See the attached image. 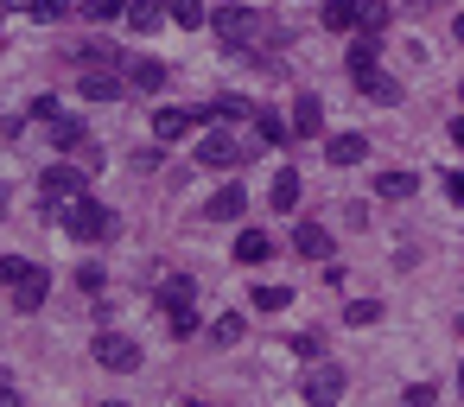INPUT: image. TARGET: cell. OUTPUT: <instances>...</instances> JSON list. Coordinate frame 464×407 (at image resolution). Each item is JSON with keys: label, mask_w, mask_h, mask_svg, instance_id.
Returning a JSON list of instances; mask_svg holds the SVG:
<instances>
[{"label": "cell", "mask_w": 464, "mask_h": 407, "mask_svg": "<svg viewBox=\"0 0 464 407\" xmlns=\"http://www.w3.org/2000/svg\"><path fill=\"white\" fill-rule=\"evenodd\" d=\"M83 191H90V172L71 166V160H52V166L39 172V210H45V217H64V204H77Z\"/></svg>", "instance_id": "obj_1"}, {"label": "cell", "mask_w": 464, "mask_h": 407, "mask_svg": "<svg viewBox=\"0 0 464 407\" xmlns=\"http://www.w3.org/2000/svg\"><path fill=\"white\" fill-rule=\"evenodd\" d=\"M58 223H64V236H71V242H109V236H115V210H109L102 198H90V191H83L77 204H64V217H58Z\"/></svg>", "instance_id": "obj_2"}, {"label": "cell", "mask_w": 464, "mask_h": 407, "mask_svg": "<svg viewBox=\"0 0 464 407\" xmlns=\"http://www.w3.org/2000/svg\"><path fill=\"white\" fill-rule=\"evenodd\" d=\"M90 356H96V363H102L109 375H134V369L147 363L140 337H128V331H109V325H102V331L90 337Z\"/></svg>", "instance_id": "obj_3"}, {"label": "cell", "mask_w": 464, "mask_h": 407, "mask_svg": "<svg viewBox=\"0 0 464 407\" xmlns=\"http://www.w3.org/2000/svg\"><path fill=\"white\" fill-rule=\"evenodd\" d=\"M248 141L242 134H229V128H204V141H198V166H210V172H236V166H248Z\"/></svg>", "instance_id": "obj_4"}, {"label": "cell", "mask_w": 464, "mask_h": 407, "mask_svg": "<svg viewBox=\"0 0 464 407\" xmlns=\"http://www.w3.org/2000/svg\"><path fill=\"white\" fill-rule=\"evenodd\" d=\"M210 26H217L223 52H242V45L261 33V14H255V7H242V0H223V7L210 14Z\"/></svg>", "instance_id": "obj_5"}, {"label": "cell", "mask_w": 464, "mask_h": 407, "mask_svg": "<svg viewBox=\"0 0 464 407\" xmlns=\"http://www.w3.org/2000/svg\"><path fill=\"white\" fill-rule=\"evenodd\" d=\"M45 147H52V153H64V160L77 166V160L96 147V134H90V121H83V115H58V121L45 128Z\"/></svg>", "instance_id": "obj_6"}, {"label": "cell", "mask_w": 464, "mask_h": 407, "mask_svg": "<svg viewBox=\"0 0 464 407\" xmlns=\"http://www.w3.org/2000/svg\"><path fill=\"white\" fill-rule=\"evenodd\" d=\"M343 388H350V375H343L337 363H312V375H305V401H312V407H337Z\"/></svg>", "instance_id": "obj_7"}, {"label": "cell", "mask_w": 464, "mask_h": 407, "mask_svg": "<svg viewBox=\"0 0 464 407\" xmlns=\"http://www.w3.org/2000/svg\"><path fill=\"white\" fill-rule=\"evenodd\" d=\"M121 90H128L121 71H83V77H77V96H83V102H121Z\"/></svg>", "instance_id": "obj_8"}, {"label": "cell", "mask_w": 464, "mask_h": 407, "mask_svg": "<svg viewBox=\"0 0 464 407\" xmlns=\"http://www.w3.org/2000/svg\"><path fill=\"white\" fill-rule=\"evenodd\" d=\"M64 58H71L77 71H115V64H121V52H115L109 39H83V45H71Z\"/></svg>", "instance_id": "obj_9"}, {"label": "cell", "mask_w": 464, "mask_h": 407, "mask_svg": "<svg viewBox=\"0 0 464 407\" xmlns=\"http://www.w3.org/2000/svg\"><path fill=\"white\" fill-rule=\"evenodd\" d=\"M121 77H128V90H140V96H160V90H166V64H160V58H147V52H140V58H128V71H121Z\"/></svg>", "instance_id": "obj_10"}, {"label": "cell", "mask_w": 464, "mask_h": 407, "mask_svg": "<svg viewBox=\"0 0 464 407\" xmlns=\"http://www.w3.org/2000/svg\"><path fill=\"white\" fill-rule=\"evenodd\" d=\"M191 128H198V115H191V109H153V141H160V147L185 141Z\"/></svg>", "instance_id": "obj_11"}, {"label": "cell", "mask_w": 464, "mask_h": 407, "mask_svg": "<svg viewBox=\"0 0 464 407\" xmlns=\"http://www.w3.org/2000/svg\"><path fill=\"white\" fill-rule=\"evenodd\" d=\"M229 255H236V261H242V267H261V261H274V255H280V248H274V236H267V229H242V236H236V248H229Z\"/></svg>", "instance_id": "obj_12"}, {"label": "cell", "mask_w": 464, "mask_h": 407, "mask_svg": "<svg viewBox=\"0 0 464 407\" xmlns=\"http://www.w3.org/2000/svg\"><path fill=\"white\" fill-rule=\"evenodd\" d=\"M153 299L166 305V318H172V312H191V305H198V280H191V274H172V280H160Z\"/></svg>", "instance_id": "obj_13"}, {"label": "cell", "mask_w": 464, "mask_h": 407, "mask_svg": "<svg viewBox=\"0 0 464 407\" xmlns=\"http://www.w3.org/2000/svg\"><path fill=\"white\" fill-rule=\"evenodd\" d=\"M286 128H293V141H312V134L324 128V102H318V96H293V121H286Z\"/></svg>", "instance_id": "obj_14"}, {"label": "cell", "mask_w": 464, "mask_h": 407, "mask_svg": "<svg viewBox=\"0 0 464 407\" xmlns=\"http://www.w3.org/2000/svg\"><path fill=\"white\" fill-rule=\"evenodd\" d=\"M242 210H248V191H242V185H223V191L204 204L210 223H242Z\"/></svg>", "instance_id": "obj_15"}, {"label": "cell", "mask_w": 464, "mask_h": 407, "mask_svg": "<svg viewBox=\"0 0 464 407\" xmlns=\"http://www.w3.org/2000/svg\"><path fill=\"white\" fill-rule=\"evenodd\" d=\"M324 160H331V166H362V160H369V141H362V134H331V141H324Z\"/></svg>", "instance_id": "obj_16"}, {"label": "cell", "mask_w": 464, "mask_h": 407, "mask_svg": "<svg viewBox=\"0 0 464 407\" xmlns=\"http://www.w3.org/2000/svg\"><path fill=\"white\" fill-rule=\"evenodd\" d=\"M293 255L324 261V255H331V229H324V223H299V229H293Z\"/></svg>", "instance_id": "obj_17"}, {"label": "cell", "mask_w": 464, "mask_h": 407, "mask_svg": "<svg viewBox=\"0 0 464 407\" xmlns=\"http://www.w3.org/2000/svg\"><path fill=\"white\" fill-rule=\"evenodd\" d=\"M299 191H305V185H299V172H293V166H280V172H274V191H267V204L293 217V210H299Z\"/></svg>", "instance_id": "obj_18"}, {"label": "cell", "mask_w": 464, "mask_h": 407, "mask_svg": "<svg viewBox=\"0 0 464 407\" xmlns=\"http://www.w3.org/2000/svg\"><path fill=\"white\" fill-rule=\"evenodd\" d=\"M375 58H382V39H375V33H356V39H350V77H362V71H382Z\"/></svg>", "instance_id": "obj_19"}, {"label": "cell", "mask_w": 464, "mask_h": 407, "mask_svg": "<svg viewBox=\"0 0 464 407\" xmlns=\"http://www.w3.org/2000/svg\"><path fill=\"white\" fill-rule=\"evenodd\" d=\"M350 83H356L369 102H401V83H394L388 71H362V77H350Z\"/></svg>", "instance_id": "obj_20"}, {"label": "cell", "mask_w": 464, "mask_h": 407, "mask_svg": "<svg viewBox=\"0 0 464 407\" xmlns=\"http://www.w3.org/2000/svg\"><path fill=\"white\" fill-rule=\"evenodd\" d=\"M128 26L147 39V33H160V26H166V7H160V0H128Z\"/></svg>", "instance_id": "obj_21"}, {"label": "cell", "mask_w": 464, "mask_h": 407, "mask_svg": "<svg viewBox=\"0 0 464 407\" xmlns=\"http://www.w3.org/2000/svg\"><path fill=\"white\" fill-rule=\"evenodd\" d=\"M45 299H52V274H45V267H39L26 286H14V305H20V312H39Z\"/></svg>", "instance_id": "obj_22"}, {"label": "cell", "mask_w": 464, "mask_h": 407, "mask_svg": "<svg viewBox=\"0 0 464 407\" xmlns=\"http://www.w3.org/2000/svg\"><path fill=\"white\" fill-rule=\"evenodd\" d=\"M286 134H293V128H286L274 109H255V141H261V147H286Z\"/></svg>", "instance_id": "obj_23"}, {"label": "cell", "mask_w": 464, "mask_h": 407, "mask_svg": "<svg viewBox=\"0 0 464 407\" xmlns=\"http://www.w3.org/2000/svg\"><path fill=\"white\" fill-rule=\"evenodd\" d=\"M413 191H420L413 172H382V179H375V198H388V204H401V198H413Z\"/></svg>", "instance_id": "obj_24"}, {"label": "cell", "mask_w": 464, "mask_h": 407, "mask_svg": "<svg viewBox=\"0 0 464 407\" xmlns=\"http://www.w3.org/2000/svg\"><path fill=\"white\" fill-rule=\"evenodd\" d=\"M324 33H356V0H324Z\"/></svg>", "instance_id": "obj_25"}, {"label": "cell", "mask_w": 464, "mask_h": 407, "mask_svg": "<svg viewBox=\"0 0 464 407\" xmlns=\"http://www.w3.org/2000/svg\"><path fill=\"white\" fill-rule=\"evenodd\" d=\"M388 14H394V7H388V0H356V33H375V39H382V26H388Z\"/></svg>", "instance_id": "obj_26"}, {"label": "cell", "mask_w": 464, "mask_h": 407, "mask_svg": "<svg viewBox=\"0 0 464 407\" xmlns=\"http://www.w3.org/2000/svg\"><path fill=\"white\" fill-rule=\"evenodd\" d=\"M166 20H179L185 33H198L210 14H204V0H166Z\"/></svg>", "instance_id": "obj_27"}, {"label": "cell", "mask_w": 464, "mask_h": 407, "mask_svg": "<svg viewBox=\"0 0 464 407\" xmlns=\"http://www.w3.org/2000/svg\"><path fill=\"white\" fill-rule=\"evenodd\" d=\"M248 305H255V312H286V305H293V286H255Z\"/></svg>", "instance_id": "obj_28"}, {"label": "cell", "mask_w": 464, "mask_h": 407, "mask_svg": "<svg viewBox=\"0 0 464 407\" xmlns=\"http://www.w3.org/2000/svg\"><path fill=\"white\" fill-rule=\"evenodd\" d=\"M33 274H39V267H33L26 255H0V286H26Z\"/></svg>", "instance_id": "obj_29"}, {"label": "cell", "mask_w": 464, "mask_h": 407, "mask_svg": "<svg viewBox=\"0 0 464 407\" xmlns=\"http://www.w3.org/2000/svg\"><path fill=\"white\" fill-rule=\"evenodd\" d=\"M83 20H128V0H77Z\"/></svg>", "instance_id": "obj_30"}, {"label": "cell", "mask_w": 464, "mask_h": 407, "mask_svg": "<svg viewBox=\"0 0 464 407\" xmlns=\"http://www.w3.org/2000/svg\"><path fill=\"white\" fill-rule=\"evenodd\" d=\"M242 331H248V325H242V312H223V318L210 325V344H242Z\"/></svg>", "instance_id": "obj_31"}, {"label": "cell", "mask_w": 464, "mask_h": 407, "mask_svg": "<svg viewBox=\"0 0 464 407\" xmlns=\"http://www.w3.org/2000/svg\"><path fill=\"white\" fill-rule=\"evenodd\" d=\"M102 286H109V274H102L96 261H83V267H77V293H83V299H96Z\"/></svg>", "instance_id": "obj_32"}, {"label": "cell", "mask_w": 464, "mask_h": 407, "mask_svg": "<svg viewBox=\"0 0 464 407\" xmlns=\"http://www.w3.org/2000/svg\"><path fill=\"white\" fill-rule=\"evenodd\" d=\"M58 115H64V109H58V96H33V102H26V121H45V128H52Z\"/></svg>", "instance_id": "obj_33"}, {"label": "cell", "mask_w": 464, "mask_h": 407, "mask_svg": "<svg viewBox=\"0 0 464 407\" xmlns=\"http://www.w3.org/2000/svg\"><path fill=\"white\" fill-rule=\"evenodd\" d=\"M375 318H382L375 299H350V305H343V325H375Z\"/></svg>", "instance_id": "obj_34"}, {"label": "cell", "mask_w": 464, "mask_h": 407, "mask_svg": "<svg viewBox=\"0 0 464 407\" xmlns=\"http://www.w3.org/2000/svg\"><path fill=\"white\" fill-rule=\"evenodd\" d=\"M64 14H71V0H33L26 20H45V26H52V20H64Z\"/></svg>", "instance_id": "obj_35"}, {"label": "cell", "mask_w": 464, "mask_h": 407, "mask_svg": "<svg viewBox=\"0 0 464 407\" xmlns=\"http://www.w3.org/2000/svg\"><path fill=\"white\" fill-rule=\"evenodd\" d=\"M432 401H439V388H432V382H413V388L401 394V407H432Z\"/></svg>", "instance_id": "obj_36"}, {"label": "cell", "mask_w": 464, "mask_h": 407, "mask_svg": "<svg viewBox=\"0 0 464 407\" xmlns=\"http://www.w3.org/2000/svg\"><path fill=\"white\" fill-rule=\"evenodd\" d=\"M166 325H172V337H198V305H191V312H172Z\"/></svg>", "instance_id": "obj_37"}, {"label": "cell", "mask_w": 464, "mask_h": 407, "mask_svg": "<svg viewBox=\"0 0 464 407\" xmlns=\"http://www.w3.org/2000/svg\"><path fill=\"white\" fill-rule=\"evenodd\" d=\"M318 350H324L318 331H299V337H293V356H318Z\"/></svg>", "instance_id": "obj_38"}, {"label": "cell", "mask_w": 464, "mask_h": 407, "mask_svg": "<svg viewBox=\"0 0 464 407\" xmlns=\"http://www.w3.org/2000/svg\"><path fill=\"white\" fill-rule=\"evenodd\" d=\"M445 198H451V204H464V172H445Z\"/></svg>", "instance_id": "obj_39"}, {"label": "cell", "mask_w": 464, "mask_h": 407, "mask_svg": "<svg viewBox=\"0 0 464 407\" xmlns=\"http://www.w3.org/2000/svg\"><path fill=\"white\" fill-rule=\"evenodd\" d=\"M0 407H26V401H20V388H14V382H7V388H0Z\"/></svg>", "instance_id": "obj_40"}, {"label": "cell", "mask_w": 464, "mask_h": 407, "mask_svg": "<svg viewBox=\"0 0 464 407\" xmlns=\"http://www.w3.org/2000/svg\"><path fill=\"white\" fill-rule=\"evenodd\" d=\"M451 147H458V153H464V115H458V121H451Z\"/></svg>", "instance_id": "obj_41"}, {"label": "cell", "mask_w": 464, "mask_h": 407, "mask_svg": "<svg viewBox=\"0 0 464 407\" xmlns=\"http://www.w3.org/2000/svg\"><path fill=\"white\" fill-rule=\"evenodd\" d=\"M7 198H14V191H7V185H0V217H7V210H14V204H7Z\"/></svg>", "instance_id": "obj_42"}, {"label": "cell", "mask_w": 464, "mask_h": 407, "mask_svg": "<svg viewBox=\"0 0 464 407\" xmlns=\"http://www.w3.org/2000/svg\"><path fill=\"white\" fill-rule=\"evenodd\" d=\"M7 7H14V14H33V0H7Z\"/></svg>", "instance_id": "obj_43"}, {"label": "cell", "mask_w": 464, "mask_h": 407, "mask_svg": "<svg viewBox=\"0 0 464 407\" xmlns=\"http://www.w3.org/2000/svg\"><path fill=\"white\" fill-rule=\"evenodd\" d=\"M451 33H458V39H464V14H458V20H451Z\"/></svg>", "instance_id": "obj_44"}, {"label": "cell", "mask_w": 464, "mask_h": 407, "mask_svg": "<svg viewBox=\"0 0 464 407\" xmlns=\"http://www.w3.org/2000/svg\"><path fill=\"white\" fill-rule=\"evenodd\" d=\"M96 407H128V401H96Z\"/></svg>", "instance_id": "obj_45"}, {"label": "cell", "mask_w": 464, "mask_h": 407, "mask_svg": "<svg viewBox=\"0 0 464 407\" xmlns=\"http://www.w3.org/2000/svg\"><path fill=\"white\" fill-rule=\"evenodd\" d=\"M458 388H464V363H458Z\"/></svg>", "instance_id": "obj_46"}, {"label": "cell", "mask_w": 464, "mask_h": 407, "mask_svg": "<svg viewBox=\"0 0 464 407\" xmlns=\"http://www.w3.org/2000/svg\"><path fill=\"white\" fill-rule=\"evenodd\" d=\"M191 407H210V401H191Z\"/></svg>", "instance_id": "obj_47"}, {"label": "cell", "mask_w": 464, "mask_h": 407, "mask_svg": "<svg viewBox=\"0 0 464 407\" xmlns=\"http://www.w3.org/2000/svg\"><path fill=\"white\" fill-rule=\"evenodd\" d=\"M458 331H464V318H458Z\"/></svg>", "instance_id": "obj_48"}, {"label": "cell", "mask_w": 464, "mask_h": 407, "mask_svg": "<svg viewBox=\"0 0 464 407\" xmlns=\"http://www.w3.org/2000/svg\"><path fill=\"white\" fill-rule=\"evenodd\" d=\"M432 7H439V0H432Z\"/></svg>", "instance_id": "obj_49"}]
</instances>
